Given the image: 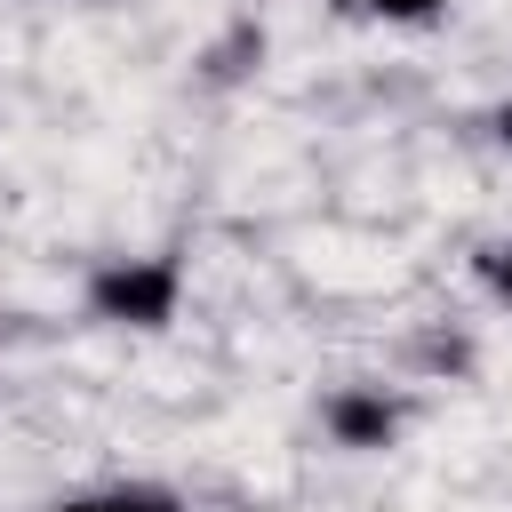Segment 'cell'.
<instances>
[{
	"label": "cell",
	"instance_id": "1",
	"mask_svg": "<svg viewBox=\"0 0 512 512\" xmlns=\"http://www.w3.org/2000/svg\"><path fill=\"white\" fill-rule=\"evenodd\" d=\"M176 296H184V272L168 256H120L88 280V304L120 328H168L176 320Z\"/></svg>",
	"mask_w": 512,
	"mask_h": 512
},
{
	"label": "cell",
	"instance_id": "2",
	"mask_svg": "<svg viewBox=\"0 0 512 512\" xmlns=\"http://www.w3.org/2000/svg\"><path fill=\"white\" fill-rule=\"evenodd\" d=\"M320 424H328L344 448H384L400 416H392V400H384V392H336V400L320 408Z\"/></svg>",
	"mask_w": 512,
	"mask_h": 512
},
{
	"label": "cell",
	"instance_id": "3",
	"mask_svg": "<svg viewBox=\"0 0 512 512\" xmlns=\"http://www.w3.org/2000/svg\"><path fill=\"white\" fill-rule=\"evenodd\" d=\"M48 512H176L168 488H88V496H64Z\"/></svg>",
	"mask_w": 512,
	"mask_h": 512
},
{
	"label": "cell",
	"instance_id": "4",
	"mask_svg": "<svg viewBox=\"0 0 512 512\" xmlns=\"http://www.w3.org/2000/svg\"><path fill=\"white\" fill-rule=\"evenodd\" d=\"M472 272H480V288H488L496 304H512V240H488V248L472 256Z\"/></svg>",
	"mask_w": 512,
	"mask_h": 512
},
{
	"label": "cell",
	"instance_id": "5",
	"mask_svg": "<svg viewBox=\"0 0 512 512\" xmlns=\"http://www.w3.org/2000/svg\"><path fill=\"white\" fill-rule=\"evenodd\" d=\"M368 16H384V24H432L448 0H360Z\"/></svg>",
	"mask_w": 512,
	"mask_h": 512
},
{
	"label": "cell",
	"instance_id": "6",
	"mask_svg": "<svg viewBox=\"0 0 512 512\" xmlns=\"http://www.w3.org/2000/svg\"><path fill=\"white\" fill-rule=\"evenodd\" d=\"M496 128H504V144H512V104H504V112H496Z\"/></svg>",
	"mask_w": 512,
	"mask_h": 512
}]
</instances>
